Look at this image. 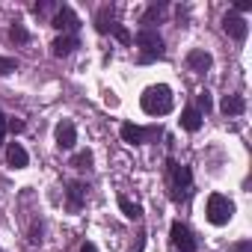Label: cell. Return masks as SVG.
I'll return each instance as SVG.
<instances>
[{
	"instance_id": "21",
	"label": "cell",
	"mask_w": 252,
	"mask_h": 252,
	"mask_svg": "<svg viewBox=\"0 0 252 252\" xmlns=\"http://www.w3.org/2000/svg\"><path fill=\"white\" fill-rule=\"evenodd\" d=\"M196 104H199V107H196L199 113H208V110L214 107V101H211V92H208V89H202V92L196 95Z\"/></svg>"
},
{
	"instance_id": "14",
	"label": "cell",
	"mask_w": 252,
	"mask_h": 252,
	"mask_svg": "<svg viewBox=\"0 0 252 252\" xmlns=\"http://www.w3.org/2000/svg\"><path fill=\"white\" fill-rule=\"evenodd\" d=\"M77 48V36H60V39H54V45H51V51H54V57H68L71 51Z\"/></svg>"
},
{
	"instance_id": "18",
	"label": "cell",
	"mask_w": 252,
	"mask_h": 252,
	"mask_svg": "<svg viewBox=\"0 0 252 252\" xmlns=\"http://www.w3.org/2000/svg\"><path fill=\"white\" fill-rule=\"evenodd\" d=\"M9 39L18 42V45H27V42H30V33H27L24 24H12V27H9Z\"/></svg>"
},
{
	"instance_id": "13",
	"label": "cell",
	"mask_w": 252,
	"mask_h": 252,
	"mask_svg": "<svg viewBox=\"0 0 252 252\" xmlns=\"http://www.w3.org/2000/svg\"><path fill=\"white\" fill-rule=\"evenodd\" d=\"M181 128L190 131V134H196V131L202 128V113H199L196 107H187V110L181 113Z\"/></svg>"
},
{
	"instance_id": "12",
	"label": "cell",
	"mask_w": 252,
	"mask_h": 252,
	"mask_svg": "<svg viewBox=\"0 0 252 252\" xmlns=\"http://www.w3.org/2000/svg\"><path fill=\"white\" fill-rule=\"evenodd\" d=\"M6 160H9L12 169H24L30 158H27V152H24L21 143H9V149H6Z\"/></svg>"
},
{
	"instance_id": "20",
	"label": "cell",
	"mask_w": 252,
	"mask_h": 252,
	"mask_svg": "<svg viewBox=\"0 0 252 252\" xmlns=\"http://www.w3.org/2000/svg\"><path fill=\"white\" fill-rule=\"evenodd\" d=\"M160 15H163V3H152V6L146 9V15H143V24H146V27H152V21H155V18H160Z\"/></svg>"
},
{
	"instance_id": "22",
	"label": "cell",
	"mask_w": 252,
	"mask_h": 252,
	"mask_svg": "<svg viewBox=\"0 0 252 252\" xmlns=\"http://www.w3.org/2000/svg\"><path fill=\"white\" fill-rule=\"evenodd\" d=\"M15 68H18V60H12V57H0V77L12 74Z\"/></svg>"
},
{
	"instance_id": "19",
	"label": "cell",
	"mask_w": 252,
	"mask_h": 252,
	"mask_svg": "<svg viewBox=\"0 0 252 252\" xmlns=\"http://www.w3.org/2000/svg\"><path fill=\"white\" fill-rule=\"evenodd\" d=\"M71 166H74V169H89V166H92V152H77V155L71 158Z\"/></svg>"
},
{
	"instance_id": "28",
	"label": "cell",
	"mask_w": 252,
	"mask_h": 252,
	"mask_svg": "<svg viewBox=\"0 0 252 252\" xmlns=\"http://www.w3.org/2000/svg\"><path fill=\"white\" fill-rule=\"evenodd\" d=\"M54 9V3H36V12H51Z\"/></svg>"
},
{
	"instance_id": "26",
	"label": "cell",
	"mask_w": 252,
	"mask_h": 252,
	"mask_svg": "<svg viewBox=\"0 0 252 252\" xmlns=\"http://www.w3.org/2000/svg\"><path fill=\"white\" fill-rule=\"evenodd\" d=\"M3 137H6V116L0 113V146H3Z\"/></svg>"
},
{
	"instance_id": "10",
	"label": "cell",
	"mask_w": 252,
	"mask_h": 252,
	"mask_svg": "<svg viewBox=\"0 0 252 252\" xmlns=\"http://www.w3.org/2000/svg\"><path fill=\"white\" fill-rule=\"evenodd\" d=\"M172 243L181 252H196V240H193V234L184 222H172Z\"/></svg>"
},
{
	"instance_id": "25",
	"label": "cell",
	"mask_w": 252,
	"mask_h": 252,
	"mask_svg": "<svg viewBox=\"0 0 252 252\" xmlns=\"http://www.w3.org/2000/svg\"><path fill=\"white\" fill-rule=\"evenodd\" d=\"M231 252H252V240H240V243H234Z\"/></svg>"
},
{
	"instance_id": "23",
	"label": "cell",
	"mask_w": 252,
	"mask_h": 252,
	"mask_svg": "<svg viewBox=\"0 0 252 252\" xmlns=\"http://www.w3.org/2000/svg\"><path fill=\"white\" fill-rule=\"evenodd\" d=\"M113 36H116L122 45H131V33H128V27H122V24H113Z\"/></svg>"
},
{
	"instance_id": "1",
	"label": "cell",
	"mask_w": 252,
	"mask_h": 252,
	"mask_svg": "<svg viewBox=\"0 0 252 252\" xmlns=\"http://www.w3.org/2000/svg\"><path fill=\"white\" fill-rule=\"evenodd\" d=\"M140 104H143V110H146L149 116H166V113L172 110V89L163 86V83L149 86V89L143 92Z\"/></svg>"
},
{
	"instance_id": "4",
	"label": "cell",
	"mask_w": 252,
	"mask_h": 252,
	"mask_svg": "<svg viewBox=\"0 0 252 252\" xmlns=\"http://www.w3.org/2000/svg\"><path fill=\"white\" fill-rule=\"evenodd\" d=\"M190 184H193L190 169L181 166V163H172V160H169V187H172V199H181V196L190 190Z\"/></svg>"
},
{
	"instance_id": "24",
	"label": "cell",
	"mask_w": 252,
	"mask_h": 252,
	"mask_svg": "<svg viewBox=\"0 0 252 252\" xmlns=\"http://www.w3.org/2000/svg\"><path fill=\"white\" fill-rule=\"evenodd\" d=\"M6 131L21 134V131H24V122H21V119H6Z\"/></svg>"
},
{
	"instance_id": "7",
	"label": "cell",
	"mask_w": 252,
	"mask_h": 252,
	"mask_svg": "<svg viewBox=\"0 0 252 252\" xmlns=\"http://www.w3.org/2000/svg\"><path fill=\"white\" fill-rule=\"evenodd\" d=\"M74 143H77V128H74V122H71V119H63V122L57 125V146H60L63 152H68V149H74Z\"/></svg>"
},
{
	"instance_id": "29",
	"label": "cell",
	"mask_w": 252,
	"mask_h": 252,
	"mask_svg": "<svg viewBox=\"0 0 252 252\" xmlns=\"http://www.w3.org/2000/svg\"><path fill=\"white\" fill-rule=\"evenodd\" d=\"M80 252H98V246H95V243H83Z\"/></svg>"
},
{
	"instance_id": "3",
	"label": "cell",
	"mask_w": 252,
	"mask_h": 252,
	"mask_svg": "<svg viewBox=\"0 0 252 252\" xmlns=\"http://www.w3.org/2000/svg\"><path fill=\"white\" fill-rule=\"evenodd\" d=\"M205 214L214 225H225L231 217H234V202L222 193H211L208 196V205H205Z\"/></svg>"
},
{
	"instance_id": "5",
	"label": "cell",
	"mask_w": 252,
	"mask_h": 252,
	"mask_svg": "<svg viewBox=\"0 0 252 252\" xmlns=\"http://www.w3.org/2000/svg\"><path fill=\"white\" fill-rule=\"evenodd\" d=\"M119 134H122V140H125V143H131V146H143V143H149L152 137H158L160 131H158V128H140V125L125 122Z\"/></svg>"
},
{
	"instance_id": "11",
	"label": "cell",
	"mask_w": 252,
	"mask_h": 252,
	"mask_svg": "<svg viewBox=\"0 0 252 252\" xmlns=\"http://www.w3.org/2000/svg\"><path fill=\"white\" fill-rule=\"evenodd\" d=\"M211 63H214V60H211V54H208V51H202V48H196V51H190V54H187V68H190V71H196V74L208 71V68H211Z\"/></svg>"
},
{
	"instance_id": "15",
	"label": "cell",
	"mask_w": 252,
	"mask_h": 252,
	"mask_svg": "<svg viewBox=\"0 0 252 252\" xmlns=\"http://www.w3.org/2000/svg\"><path fill=\"white\" fill-rule=\"evenodd\" d=\"M243 110H246L243 95H225V98H222V113H225V116H240Z\"/></svg>"
},
{
	"instance_id": "16",
	"label": "cell",
	"mask_w": 252,
	"mask_h": 252,
	"mask_svg": "<svg viewBox=\"0 0 252 252\" xmlns=\"http://www.w3.org/2000/svg\"><path fill=\"white\" fill-rule=\"evenodd\" d=\"M119 208H122V214L128 217V220H140L143 217V208L137 202H131L128 196H119Z\"/></svg>"
},
{
	"instance_id": "17",
	"label": "cell",
	"mask_w": 252,
	"mask_h": 252,
	"mask_svg": "<svg viewBox=\"0 0 252 252\" xmlns=\"http://www.w3.org/2000/svg\"><path fill=\"white\" fill-rule=\"evenodd\" d=\"M95 30H98V33H110V30H113V9H110V6H104V9L98 12Z\"/></svg>"
},
{
	"instance_id": "8",
	"label": "cell",
	"mask_w": 252,
	"mask_h": 252,
	"mask_svg": "<svg viewBox=\"0 0 252 252\" xmlns=\"http://www.w3.org/2000/svg\"><path fill=\"white\" fill-rule=\"evenodd\" d=\"M51 24H54L57 30H68V36H74V30L80 27V18L74 15V9H68V6H60V9H57V15L51 18Z\"/></svg>"
},
{
	"instance_id": "6",
	"label": "cell",
	"mask_w": 252,
	"mask_h": 252,
	"mask_svg": "<svg viewBox=\"0 0 252 252\" xmlns=\"http://www.w3.org/2000/svg\"><path fill=\"white\" fill-rule=\"evenodd\" d=\"M86 184L83 181H68L65 184V208L71 211V214H77L80 208H83V202H86Z\"/></svg>"
},
{
	"instance_id": "2",
	"label": "cell",
	"mask_w": 252,
	"mask_h": 252,
	"mask_svg": "<svg viewBox=\"0 0 252 252\" xmlns=\"http://www.w3.org/2000/svg\"><path fill=\"white\" fill-rule=\"evenodd\" d=\"M137 48H140V63H155L163 57V39L155 27H143L137 33Z\"/></svg>"
},
{
	"instance_id": "27",
	"label": "cell",
	"mask_w": 252,
	"mask_h": 252,
	"mask_svg": "<svg viewBox=\"0 0 252 252\" xmlns=\"http://www.w3.org/2000/svg\"><path fill=\"white\" fill-rule=\"evenodd\" d=\"M246 9H252V0H237V12H246ZM234 12V15H237Z\"/></svg>"
},
{
	"instance_id": "9",
	"label": "cell",
	"mask_w": 252,
	"mask_h": 252,
	"mask_svg": "<svg viewBox=\"0 0 252 252\" xmlns=\"http://www.w3.org/2000/svg\"><path fill=\"white\" fill-rule=\"evenodd\" d=\"M222 30H225L234 42H243V39H246V33H249L246 21H243L240 15H234V12H228V15L222 18Z\"/></svg>"
}]
</instances>
